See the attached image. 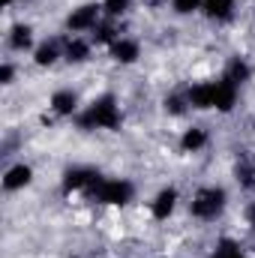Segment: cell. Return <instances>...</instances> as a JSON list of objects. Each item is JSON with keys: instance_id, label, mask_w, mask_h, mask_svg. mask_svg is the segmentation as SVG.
I'll list each match as a JSON object with an SVG mask.
<instances>
[{"instance_id": "6da1fadb", "label": "cell", "mask_w": 255, "mask_h": 258, "mask_svg": "<svg viewBox=\"0 0 255 258\" xmlns=\"http://www.w3.org/2000/svg\"><path fill=\"white\" fill-rule=\"evenodd\" d=\"M81 129H117L120 126V111L111 96H102L99 102L90 105V111L78 120Z\"/></svg>"}, {"instance_id": "7a4b0ae2", "label": "cell", "mask_w": 255, "mask_h": 258, "mask_svg": "<svg viewBox=\"0 0 255 258\" xmlns=\"http://www.w3.org/2000/svg\"><path fill=\"white\" fill-rule=\"evenodd\" d=\"M225 207V192L210 186V189H201V192L192 198V216L198 219H216Z\"/></svg>"}, {"instance_id": "3957f363", "label": "cell", "mask_w": 255, "mask_h": 258, "mask_svg": "<svg viewBox=\"0 0 255 258\" xmlns=\"http://www.w3.org/2000/svg\"><path fill=\"white\" fill-rule=\"evenodd\" d=\"M90 195L99 201V204H126L132 201V183L129 180H99Z\"/></svg>"}, {"instance_id": "277c9868", "label": "cell", "mask_w": 255, "mask_h": 258, "mask_svg": "<svg viewBox=\"0 0 255 258\" xmlns=\"http://www.w3.org/2000/svg\"><path fill=\"white\" fill-rule=\"evenodd\" d=\"M102 177L93 171V168H69L63 174V189L72 192V189H81V186H96Z\"/></svg>"}, {"instance_id": "5b68a950", "label": "cell", "mask_w": 255, "mask_h": 258, "mask_svg": "<svg viewBox=\"0 0 255 258\" xmlns=\"http://www.w3.org/2000/svg\"><path fill=\"white\" fill-rule=\"evenodd\" d=\"M96 21H99V6L87 3V6H78L66 24H69V30H90V27H96Z\"/></svg>"}, {"instance_id": "8992f818", "label": "cell", "mask_w": 255, "mask_h": 258, "mask_svg": "<svg viewBox=\"0 0 255 258\" xmlns=\"http://www.w3.org/2000/svg\"><path fill=\"white\" fill-rule=\"evenodd\" d=\"M234 102H237V84H234V81H228V78L216 81L213 108H219V111H231V108H234Z\"/></svg>"}, {"instance_id": "52a82bcc", "label": "cell", "mask_w": 255, "mask_h": 258, "mask_svg": "<svg viewBox=\"0 0 255 258\" xmlns=\"http://www.w3.org/2000/svg\"><path fill=\"white\" fill-rule=\"evenodd\" d=\"M213 96H216V81L195 84L189 90V105L192 108H213Z\"/></svg>"}, {"instance_id": "ba28073f", "label": "cell", "mask_w": 255, "mask_h": 258, "mask_svg": "<svg viewBox=\"0 0 255 258\" xmlns=\"http://www.w3.org/2000/svg\"><path fill=\"white\" fill-rule=\"evenodd\" d=\"M174 204H177V189H162V192L156 195V201H153V219H168L171 216V210H174Z\"/></svg>"}, {"instance_id": "9c48e42d", "label": "cell", "mask_w": 255, "mask_h": 258, "mask_svg": "<svg viewBox=\"0 0 255 258\" xmlns=\"http://www.w3.org/2000/svg\"><path fill=\"white\" fill-rule=\"evenodd\" d=\"M30 177H33V171H30V165H15V168H9L6 171V177H3V189H21V186H27L30 183Z\"/></svg>"}, {"instance_id": "30bf717a", "label": "cell", "mask_w": 255, "mask_h": 258, "mask_svg": "<svg viewBox=\"0 0 255 258\" xmlns=\"http://www.w3.org/2000/svg\"><path fill=\"white\" fill-rule=\"evenodd\" d=\"M111 57H114L117 63H135L138 45H135L132 39H117V42H111Z\"/></svg>"}, {"instance_id": "8fae6325", "label": "cell", "mask_w": 255, "mask_h": 258, "mask_svg": "<svg viewBox=\"0 0 255 258\" xmlns=\"http://www.w3.org/2000/svg\"><path fill=\"white\" fill-rule=\"evenodd\" d=\"M75 105H78V99H75L72 90H57V93L51 96V108H54L57 114H72Z\"/></svg>"}, {"instance_id": "7c38bea8", "label": "cell", "mask_w": 255, "mask_h": 258, "mask_svg": "<svg viewBox=\"0 0 255 258\" xmlns=\"http://www.w3.org/2000/svg\"><path fill=\"white\" fill-rule=\"evenodd\" d=\"M201 9H204L210 18H228L231 9H234V0H204Z\"/></svg>"}, {"instance_id": "4fadbf2b", "label": "cell", "mask_w": 255, "mask_h": 258, "mask_svg": "<svg viewBox=\"0 0 255 258\" xmlns=\"http://www.w3.org/2000/svg\"><path fill=\"white\" fill-rule=\"evenodd\" d=\"M204 141H207V135H204V129H189L186 135H183V150H201L204 147Z\"/></svg>"}, {"instance_id": "5bb4252c", "label": "cell", "mask_w": 255, "mask_h": 258, "mask_svg": "<svg viewBox=\"0 0 255 258\" xmlns=\"http://www.w3.org/2000/svg\"><path fill=\"white\" fill-rule=\"evenodd\" d=\"M84 57H87V45H84L81 39H75V42L66 45V60H69V63H81Z\"/></svg>"}, {"instance_id": "9a60e30c", "label": "cell", "mask_w": 255, "mask_h": 258, "mask_svg": "<svg viewBox=\"0 0 255 258\" xmlns=\"http://www.w3.org/2000/svg\"><path fill=\"white\" fill-rule=\"evenodd\" d=\"M225 78H228V81H234V84L240 87V84H243V81L249 78V66H246V63H240V60H234V63H231V69H228V75H225Z\"/></svg>"}, {"instance_id": "2e32d148", "label": "cell", "mask_w": 255, "mask_h": 258, "mask_svg": "<svg viewBox=\"0 0 255 258\" xmlns=\"http://www.w3.org/2000/svg\"><path fill=\"white\" fill-rule=\"evenodd\" d=\"M9 42H12V48H27V45H30V27H21V24H18V27L12 30V39H9Z\"/></svg>"}, {"instance_id": "e0dca14e", "label": "cell", "mask_w": 255, "mask_h": 258, "mask_svg": "<svg viewBox=\"0 0 255 258\" xmlns=\"http://www.w3.org/2000/svg\"><path fill=\"white\" fill-rule=\"evenodd\" d=\"M54 60H57V48H54V45H42V48L36 51V63L39 66H51Z\"/></svg>"}, {"instance_id": "ac0fdd59", "label": "cell", "mask_w": 255, "mask_h": 258, "mask_svg": "<svg viewBox=\"0 0 255 258\" xmlns=\"http://www.w3.org/2000/svg\"><path fill=\"white\" fill-rule=\"evenodd\" d=\"M213 258H246V255H243L234 243H228V240H225V243H219V249L213 252Z\"/></svg>"}, {"instance_id": "d6986e66", "label": "cell", "mask_w": 255, "mask_h": 258, "mask_svg": "<svg viewBox=\"0 0 255 258\" xmlns=\"http://www.w3.org/2000/svg\"><path fill=\"white\" fill-rule=\"evenodd\" d=\"M201 6H204V0H174V12H180V15H189Z\"/></svg>"}, {"instance_id": "ffe728a7", "label": "cell", "mask_w": 255, "mask_h": 258, "mask_svg": "<svg viewBox=\"0 0 255 258\" xmlns=\"http://www.w3.org/2000/svg\"><path fill=\"white\" fill-rule=\"evenodd\" d=\"M129 9V0H105V12L108 15H123Z\"/></svg>"}, {"instance_id": "44dd1931", "label": "cell", "mask_w": 255, "mask_h": 258, "mask_svg": "<svg viewBox=\"0 0 255 258\" xmlns=\"http://www.w3.org/2000/svg\"><path fill=\"white\" fill-rule=\"evenodd\" d=\"M165 105H168V111H174V114H180V111H183V102H180L177 96H171V99H168Z\"/></svg>"}, {"instance_id": "7402d4cb", "label": "cell", "mask_w": 255, "mask_h": 258, "mask_svg": "<svg viewBox=\"0 0 255 258\" xmlns=\"http://www.w3.org/2000/svg\"><path fill=\"white\" fill-rule=\"evenodd\" d=\"M0 81H3V84H9V81H12V66H9V63L0 69Z\"/></svg>"}, {"instance_id": "603a6c76", "label": "cell", "mask_w": 255, "mask_h": 258, "mask_svg": "<svg viewBox=\"0 0 255 258\" xmlns=\"http://www.w3.org/2000/svg\"><path fill=\"white\" fill-rule=\"evenodd\" d=\"M252 219H255V210H252Z\"/></svg>"}, {"instance_id": "cb8c5ba5", "label": "cell", "mask_w": 255, "mask_h": 258, "mask_svg": "<svg viewBox=\"0 0 255 258\" xmlns=\"http://www.w3.org/2000/svg\"><path fill=\"white\" fill-rule=\"evenodd\" d=\"M6 3H9V0H6Z\"/></svg>"}]
</instances>
